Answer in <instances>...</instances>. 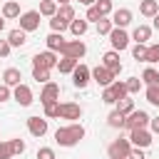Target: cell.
Segmentation results:
<instances>
[{
    "mask_svg": "<svg viewBox=\"0 0 159 159\" xmlns=\"http://www.w3.org/2000/svg\"><path fill=\"white\" fill-rule=\"evenodd\" d=\"M80 139H84V127L77 122H72L67 127H57V132H55V142L60 147H75V144H80Z\"/></svg>",
    "mask_w": 159,
    "mask_h": 159,
    "instance_id": "obj_1",
    "label": "cell"
},
{
    "mask_svg": "<svg viewBox=\"0 0 159 159\" xmlns=\"http://www.w3.org/2000/svg\"><path fill=\"white\" fill-rule=\"evenodd\" d=\"M127 94H129L127 82L114 80L109 87H104V89H102V102H104V104H117V99H122V97H127Z\"/></svg>",
    "mask_w": 159,
    "mask_h": 159,
    "instance_id": "obj_2",
    "label": "cell"
},
{
    "mask_svg": "<svg viewBox=\"0 0 159 159\" xmlns=\"http://www.w3.org/2000/svg\"><path fill=\"white\" fill-rule=\"evenodd\" d=\"M129 152H132V142H129V137L127 139H114L109 147H107V154H109V159H129Z\"/></svg>",
    "mask_w": 159,
    "mask_h": 159,
    "instance_id": "obj_3",
    "label": "cell"
},
{
    "mask_svg": "<svg viewBox=\"0 0 159 159\" xmlns=\"http://www.w3.org/2000/svg\"><path fill=\"white\" fill-rule=\"evenodd\" d=\"M40 10H27V12H22L17 20H20V30H25V32H35L37 27H40Z\"/></svg>",
    "mask_w": 159,
    "mask_h": 159,
    "instance_id": "obj_4",
    "label": "cell"
},
{
    "mask_svg": "<svg viewBox=\"0 0 159 159\" xmlns=\"http://www.w3.org/2000/svg\"><path fill=\"white\" fill-rule=\"evenodd\" d=\"M84 52H87V45H84L82 40H67V42H65V47L60 50V55H62V57H75V60L84 57Z\"/></svg>",
    "mask_w": 159,
    "mask_h": 159,
    "instance_id": "obj_5",
    "label": "cell"
},
{
    "mask_svg": "<svg viewBox=\"0 0 159 159\" xmlns=\"http://www.w3.org/2000/svg\"><path fill=\"white\" fill-rule=\"evenodd\" d=\"M107 37H109V42H112V50H117V52H122V50L129 47V35H127L124 27H114Z\"/></svg>",
    "mask_w": 159,
    "mask_h": 159,
    "instance_id": "obj_6",
    "label": "cell"
},
{
    "mask_svg": "<svg viewBox=\"0 0 159 159\" xmlns=\"http://www.w3.org/2000/svg\"><path fill=\"white\" fill-rule=\"evenodd\" d=\"M57 52H52V50H45V52H37L35 57H32V67H45V70H52V67H57Z\"/></svg>",
    "mask_w": 159,
    "mask_h": 159,
    "instance_id": "obj_7",
    "label": "cell"
},
{
    "mask_svg": "<svg viewBox=\"0 0 159 159\" xmlns=\"http://www.w3.org/2000/svg\"><path fill=\"white\" fill-rule=\"evenodd\" d=\"M129 142H132V147H142V149H147V147L152 144V132H147V127L129 129Z\"/></svg>",
    "mask_w": 159,
    "mask_h": 159,
    "instance_id": "obj_8",
    "label": "cell"
},
{
    "mask_svg": "<svg viewBox=\"0 0 159 159\" xmlns=\"http://www.w3.org/2000/svg\"><path fill=\"white\" fill-rule=\"evenodd\" d=\"M89 80H92V70H89L87 65H77L75 72H72V84H75L77 89H84V87L89 84Z\"/></svg>",
    "mask_w": 159,
    "mask_h": 159,
    "instance_id": "obj_9",
    "label": "cell"
},
{
    "mask_svg": "<svg viewBox=\"0 0 159 159\" xmlns=\"http://www.w3.org/2000/svg\"><path fill=\"white\" fill-rule=\"evenodd\" d=\"M149 114L144 112V109H134V112H129L127 114V119H124V127L127 129H137V127H147L149 124Z\"/></svg>",
    "mask_w": 159,
    "mask_h": 159,
    "instance_id": "obj_10",
    "label": "cell"
},
{
    "mask_svg": "<svg viewBox=\"0 0 159 159\" xmlns=\"http://www.w3.org/2000/svg\"><path fill=\"white\" fill-rule=\"evenodd\" d=\"M102 65H104V67H107V70H109V72H112V75L117 77V75L122 72L119 52H117V50H109V52H104V55H102Z\"/></svg>",
    "mask_w": 159,
    "mask_h": 159,
    "instance_id": "obj_11",
    "label": "cell"
},
{
    "mask_svg": "<svg viewBox=\"0 0 159 159\" xmlns=\"http://www.w3.org/2000/svg\"><path fill=\"white\" fill-rule=\"evenodd\" d=\"M92 80H94L99 87H109V84L114 82V75H112L104 65H97V67L92 70Z\"/></svg>",
    "mask_w": 159,
    "mask_h": 159,
    "instance_id": "obj_12",
    "label": "cell"
},
{
    "mask_svg": "<svg viewBox=\"0 0 159 159\" xmlns=\"http://www.w3.org/2000/svg\"><path fill=\"white\" fill-rule=\"evenodd\" d=\"M60 99V84L57 82H45V87H42V92H40V102L42 104H47V102H57Z\"/></svg>",
    "mask_w": 159,
    "mask_h": 159,
    "instance_id": "obj_13",
    "label": "cell"
},
{
    "mask_svg": "<svg viewBox=\"0 0 159 159\" xmlns=\"http://www.w3.org/2000/svg\"><path fill=\"white\" fill-rule=\"evenodd\" d=\"M12 97H15V102H17L20 107H30V104H32V89H30L27 84H22V82L12 89Z\"/></svg>",
    "mask_w": 159,
    "mask_h": 159,
    "instance_id": "obj_14",
    "label": "cell"
},
{
    "mask_svg": "<svg viewBox=\"0 0 159 159\" xmlns=\"http://www.w3.org/2000/svg\"><path fill=\"white\" fill-rule=\"evenodd\" d=\"M27 132L32 137H45L47 134V119L45 117H27Z\"/></svg>",
    "mask_w": 159,
    "mask_h": 159,
    "instance_id": "obj_15",
    "label": "cell"
},
{
    "mask_svg": "<svg viewBox=\"0 0 159 159\" xmlns=\"http://www.w3.org/2000/svg\"><path fill=\"white\" fill-rule=\"evenodd\" d=\"M60 117L62 119H80L82 117V107L75 102H62L60 104Z\"/></svg>",
    "mask_w": 159,
    "mask_h": 159,
    "instance_id": "obj_16",
    "label": "cell"
},
{
    "mask_svg": "<svg viewBox=\"0 0 159 159\" xmlns=\"http://www.w3.org/2000/svg\"><path fill=\"white\" fill-rule=\"evenodd\" d=\"M112 22H114V27H127L132 22V10H127V7L114 10L112 12Z\"/></svg>",
    "mask_w": 159,
    "mask_h": 159,
    "instance_id": "obj_17",
    "label": "cell"
},
{
    "mask_svg": "<svg viewBox=\"0 0 159 159\" xmlns=\"http://www.w3.org/2000/svg\"><path fill=\"white\" fill-rule=\"evenodd\" d=\"M65 37H62V32H50L47 37H45V45H47V50H52V52H60L62 47H65Z\"/></svg>",
    "mask_w": 159,
    "mask_h": 159,
    "instance_id": "obj_18",
    "label": "cell"
},
{
    "mask_svg": "<svg viewBox=\"0 0 159 159\" xmlns=\"http://www.w3.org/2000/svg\"><path fill=\"white\" fill-rule=\"evenodd\" d=\"M20 80H22V72H20L17 67H7V70L2 72V82H5L7 87H17Z\"/></svg>",
    "mask_w": 159,
    "mask_h": 159,
    "instance_id": "obj_19",
    "label": "cell"
},
{
    "mask_svg": "<svg viewBox=\"0 0 159 159\" xmlns=\"http://www.w3.org/2000/svg\"><path fill=\"white\" fill-rule=\"evenodd\" d=\"M22 12H20V2L17 0H7L5 5H2V17L5 20H15V17H20Z\"/></svg>",
    "mask_w": 159,
    "mask_h": 159,
    "instance_id": "obj_20",
    "label": "cell"
},
{
    "mask_svg": "<svg viewBox=\"0 0 159 159\" xmlns=\"http://www.w3.org/2000/svg\"><path fill=\"white\" fill-rule=\"evenodd\" d=\"M132 40H134V42H144V45H147V42L152 40V27H149V25H137V27H134V32H132Z\"/></svg>",
    "mask_w": 159,
    "mask_h": 159,
    "instance_id": "obj_21",
    "label": "cell"
},
{
    "mask_svg": "<svg viewBox=\"0 0 159 159\" xmlns=\"http://www.w3.org/2000/svg\"><path fill=\"white\" fill-rule=\"evenodd\" d=\"M7 42H10L12 47H22V45L27 42V32L20 30V27H17V30H10V32H7Z\"/></svg>",
    "mask_w": 159,
    "mask_h": 159,
    "instance_id": "obj_22",
    "label": "cell"
},
{
    "mask_svg": "<svg viewBox=\"0 0 159 159\" xmlns=\"http://www.w3.org/2000/svg\"><path fill=\"white\" fill-rule=\"evenodd\" d=\"M139 12L144 17H154L159 12V0H142L139 2Z\"/></svg>",
    "mask_w": 159,
    "mask_h": 159,
    "instance_id": "obj_23",
    "label": "cell"
},
{
    "mask_svg": "<svg viewBox=\"0 0 159 159\" xmlns=\"http://www.w3.org/2000/svg\"><path fill=\"white\" fill-rule=\"evenodd\" d=\"M87 27H89V22H87V20H84V17H80V20H77V17H75V20H72V22H70V32H72V35H75V37H82V35H84V32H87Z\"/></svg>",
    "mask_w": 159,
    "mask_h": 159,
    "instance_id": "obj_24",
    "label": "cell"
},
{
    "mask_svg": "<svg viewBox=\"0 0 159 159\" xmlns=\"http://www.w3.org/2000/svg\"><path fill=\"white\" fill-rule=\"evenodd\" d=\"M77 65H80V60H75V57H62V60L57 62V70H60L62 75H72Z\"/></svg>",
    "mask_w": 159,
    "mask_h": 159,
    "instance_id": "obj_25",
    "label": "cell"
},
{
    "mask_svg": "<svg viewBox=\"0 0 159 159\" xmlns=\"http://www.w3.org/2000/svg\"><path fill=\"white\" fill-rule=\"evenodd\" d=\"M57 10H60V5H57L55 0H42V2H40V15H42V17H55Z\"/></svg>",
    "mask_w": 159,
    "mask_h": 159,
    "instance_id": "obj_26",
    "label": "cell"
},
{
    "mask_svg": "<svg viewBox=\"0 0 159 159\" xmlns=\"http://www.w3.org/2000/svg\"><path fill=\"white\" fill-rule=\"evenodd\" d=\"M124 119H127V114H122L119 109H114V112H109L107 124H109V127H114V129H122V127H124Z\"/></svg>",
    "mask_w": 159,
    "mask_h": 159,
    "instance_id": "obj_27",
    "label": "cell"
},
{
    "mask_svg": "<svg viewBox=\"0 0 159 159\" xmlns=\"http://www.w3.org/2000/svg\"><path fill=\"white\" fill-rule=\"evenodd\" d=\"M142 82L149 87V84H159V70H154V67H147L144 72H142Z\"/></svg>",
    "mask_w": 159,
    "mask_h": 159,
    "instance_id": "obj_28",
    "label": "cell"
},
{
    "mask_svg": "<svg viewBox=\"0 0 159 159\" xmlns=\"http://www.w3.org/2000/svg\"><path fill=\"white\" fill-rule=\"evenodd\" d=\"M57 17H60V20H65V22L70 25V22L75 20V7H72L70 2H67V5H60V10H57Z\"/></svg>",
    "mask_w": 159,
    "mask_h": 159,
    "instance_id": "obj_29",
    "label": "cell"
},
{
    "mask_svg": "<svg viewBox=\"0 0 159 159\" xmlns=\"http://www.w3.org/2000/svg\"><path fill=\"white\" fill-rule=\"evenodd\" d=\"M112 30H114L112 17H99V20H97V35H109Z\"/></svg>",
    "mask_w": 159,
    "mask_h": 159,
    "instance_id": "obj_30",
    "label": "cell"
},
{
    "mask_svg": "<svg viewBox=\"0 0 159 159\" xmlns=\"http://www.w3.org/2000/svg\"><path fill=\"white\" fill-rule=\"evenodd\" d=\"M144 97H147V102H149V104L159 107V84H149V87H147V92H144Z\"/></svg>",
    "mask_w": 159,
    "mask_h": 159,
    "instance_id": "obj_31",
    "label": "cell"
},
{
    "mask_svg": "<svg viewBox=\"0 0 159 159\" xmlns=\"http://www.w3.org/2000/svg\"><path fill=\"white\" fill-rule=\"evenodd\" d=\"M117 109H119L122 114L134 112V99H129V94H127V97H122V99H117Z\"/></svg>",
    "mask_w": 159,
    "mask_h": 159,
    "instance_id": "obj_32",
    "label": "cell"
},
{
    "mask_svg": "<svg viewBox=\"0 0 159 159\" xmlns=\"http://www.w3.org/2000/svg\"><path fill=\"white\" fill-rule=\"evenodd\" d=\"M94 5H97V10H99V15H102V17H109V15L114 12V5H112V0H97Z\"/></svg>",
    "mask_w": 159,
    "mask_h": 159,
    "instance_id": "obj_33",
    "label": "cell"
},
{
    "mask_svg": "<svg viewBox=\"0 0 159 159\" xmlns=\"http://www.w3.org/2000/svg\"><path fill=\"white\" fill-rule=\"evenodd\" d=\"M32 80H37V82H50V70H45V67H32Z\"/></svg>",
    "mask_w": 159,
    "mask_h": 159,
    "instance_id": "obj_34",
    "label": "cell"
},
{
    "mask_svg": "<svg viewBox=\"0 0 159 159\" xmlns=\"http://www.w3.org/2000/svg\"><path fill=\"white\" fill-rule=\"evenodd\" d=\"M45 117H47V119L60 117V99H57V102H47V104H45Z\"/></svg>",
    "mask_w": 159,
    "mask_h": 159,
    "instance_id": "obj_35",
    "label": "cell"
},
{
    "mask_svg": "<svg viewBox=\"0 0 159 159\" xmlns=\"http://www.w3.org/2000/svg\"><path fill=\"white\" fill-rule=\"evenodd\" d=\"M132 55H134V60L147 62V45H144V42H137V45L132 47Z\"/></svg>",
    "mask_w": 159,
    "mask_h": 159,
    "instance_id": "obj_36",
    "label": "cell"
},
{
    "mask_svg": "<svg viewBox=\"0 0 159 159\" xmlns=\"http://www.w3.org/2000/svg\"><path fill=\"white\" fill-rule=\"evenodd\" d=\"M50 27H52V32H65V30H67L70 25H67L65 20H60V17L55 15V17H50Z\"/></svg>",
    "mask_w": 159,
    "mask_h": 159,
    "instance_id": "obj_37",
    "label": "cell"
},
{
    "mask_svg": "<svg viewBox=\"0 0 159 159\" xmlns=\"http://www.w3.org/2000/svg\"><path fill=\"white\" fill-rule=\"evenodd\" d=\"M147 62H159V42L147 45Z\"/></svg>",
    "mask_w": 159,
    "mask_h": 159,
    "instance_id": "obj_38",
    "label": "cell"
},
{
    "mask_svg": "<svg viewBox=\"0 0 159 159\" xmlns=\"http://www.w3.org/2000/svg\"><path fill=\"white\" fill-rule=\"evenodd\" d=\"M124 82H127L129 94H137V92L142 89V80H139V77H129V80H124Z\"/></svg>",
    "mask_w": 159,
    "mask_h": 159,
    "instance_id": "obj_39",
    "label": "cell"
},
{
    "mask_svg": "<svg viewBox=\"0 0 159 159\" xmlns=\"http://www.w3.org/2000/svg\"><path fill=\"white\" fill-rule=\"evenodd\" d=\"M15 152H12V144L10 142H0V159H12Z\"/></svg>",
    "mask_w": 159,
    "mask_h": 159,
    "instance_id": "obj_40",
    "label": "cell"
},
{
    "mask_svg": "<svg viewBox=\"0 0 159 159\" xmlns=\"http://www.w3.org/2000/svg\"><path fill=\"white\" fill-rule=\"evenodd\" d=\"M99 17H102V15H99L97 5H89V7H87V15H84V20H87V22H97Z\"/></svg>",
    "mask_w": 159,
    "mask_h": 159,
    "instance_id": "obj_41",
    "label": "cell"
},
{
    "mask_svg": "<svg viewBox=\"0 0 159 159\" xmlns=\"http://www.w3.org/2000/svg\"><path fill=\"white\" fill-rule=\"evenodd\" d=\"M37 159H57V157H55V149L52 147H40L37 149Z\"/></svg>",
    "mask_w": 159,
    "mask_h": 159,
    "instance_id": "obj_42",
    "label": "cell"
},
{
    "mask_svg": "<svg viewBox=\"0 0 159 159\" xmlns=\"http://www.w3.org/2000/svg\"><path fill=\"white\" fill-rule=\"evenodd\" d=\"M10 144H12V152L15 154H22L25 152V142L22 139H10Z\"/></svg>",
    "mask_w": 159,
    "mask_h": 159,
    "instance_id": "obj_43",
    "label": "cell"
},
{
    "mask_svg": "<svg viewBox=\"0 0 159 159\" xmlns=\"http://www.w3.org/2000/svg\"><path fill=\"white\" fill-rule=\"evenodd\" d=\"M10 97H12V92H10V87L2 82V84H0V102H7Z\"/></svg>",
    "mask_w": 159,
    "mask_h": 159,
    "instance_id": "obj_44",
    "label": "cell"
},
{
    "mask_svg": "<svg viewBox=\"0 0 159 159\" xmlns=\"http://www.w3.org/2000/svg\"><path fill=\"white\" fill-rule=\"evenodd\" d=\"M129 159H147V157H144V149H142V147H132Z\"/></svg>",
    "mask_w": 159,
    "mask_h": 159,
    "instance_id": "obj_45",
    "label": "cell"
},
{
    "mask_svg": "<svg viewBox=\"0 0 159 159\" xmlns=\"http://www.w3.org/2000/svg\"><path fill=\"white\" fill-rule=\"evenodd\" d=\"M10 50H12V45H10L7 40H0V57H7Z\"/></svg>",
    "mask_w": 159,
    "mask_h": 159,
    "instance_id": "obj_46",
    "label": "cell"
},
{
    "mask_svg": "<svg viewBox=\"0 0 159 159\" xmlns=\"http://www.w3.org/2000/svg\"><path fill=\"white\" fill-rule=\"evenodd\" d=\"M149 129H152V134H159V117L149 119Z\"/></svg>",
    "mask_w": 159,
    "mask_h": 159,
    "instance_id": "obj_47",
    "label": "cell"
},
{
    "mask_svg": "<svg viewBox=\"0 0 159 159\" xmlns=\"http://www.w3.org/2000/svg\"><path fill=\"white\" fill-rule=\"evenodd\" d=\"M77 2H82V5H87V7H89V5H94L97 0H77Z\"/></svg>",
    "mask_w": 159,
    "mask_h": 159,
    "instance_id": "obj_48",
    "label": "cell"
},
{
    "mask_svg": "<svg viewBox=\"0 0 159 159\" xmlns=\"http://www.w3.org/2000/svg\"><path fill=\"white\" fill-rule=\"evenodd\" d=\"M152 20H154V27H157V30H159V12H157V15H154V17H152Z\"/></svg>",
    "mask_w": 159,
    "mask_h": 159,
    "instance_id": "obj_49",
    "label": "cell"
},
{
    "mask_svg": "<svg viewBox=\"0 0 159 159\" xmlns=\"http://www.w3.org/2000/svg\"><path fill=\"white\" fill-rule=\"evenodd\" d=\"M5 30V17H0V32Z\"/></svg>",
    "mask_w": 159,
    "mask_h": 159,
    "instance_id": "obj_50",
    "label": "cell"
},
{
    "mask_svg": "<svg viewBox=\"0 0 159 159\" xmlns=\"http://www.w3.org/2000/svg\"><path fill=\"white\" fill-rule=\"evenodd\" d=\"M55 2H57V5H67L70 0H55Z\"/></svg>",
    "mask_w": 159,
    "mask_h": 159,
    "instance_id": "obj_51",
    "label": "cell"
},
{
    "mask_svg": "<svg viewBox=\"0 0 159 159\" xmlns=\"http://www.w3.org/2000/svg\"><path fill=\"white\" fill-rule=\"evenodd\" d=\"M5 2H7V0H5Z\"/></svg>",
    "mask_w": 159,
    "mask_h": 159,
    "instance_id": "obj_52",
    "label": "cell"
}]
</instances>
